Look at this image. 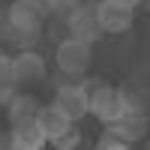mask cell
Wrapping results in <instances>:
<instances>
[{"mask_svg": "<svg viewBox=\"0 0 150 150\" xmlns=\"http://www.w3.org/2000/svg\"><path fill=\"white\" fill-rule=\"evenodd\" d=\"M48 12L36 0H12L6 6V21H9V42L18 48H33L42 36Z\"/></svg>", "mask_w": 150, "mask_h": 150, "instance_id": "obj_1", "label": "cell"}, {"mask_svg": "<svg viewBox=\"0 0 150 150\" xmlns=\"http://www.w3.org/2000/svg\"><path fill=\"white\" fill-rule=\"evenodd\" d=\"M87 84V93H90V102H87V114L96 117L102 126L114 123L117 117L126 114V102H123V90L120 87H111L102 78H93V81H84Z\"/></svg>", "mask_w": 150, "mask_h": 150, "instance_id": "obj_2", "label": "cell"}, {"mask_svg": "<svg viewBox=\"0 0 150 150\" xmlns=\"http://www.w3.org/2000/svg\"><path fill=\"white\" fill-rule=\"evenodd\" d=\"M54 63H57V69L63 75L81 78V75H87V69H90V63H93V45L84 42V39L69 36V39H63L54 48Z\"/></svg>", "mask_w": 150, "mask_h": 150, "instance_id": "obj_3", "label": "cell"}, {"mask_svg": "<svg viewBox=\"0 0 150 150\" xmlns=\"http://www.w3.org/2000/svg\"><path fill=\"white\" fill-rule=\"evenodd\" d=\"M12 75H15L18 87H30V84L45 81V75H48L45 57L36 51V48H21V51L12 57Z\"/></svg>", "mask_w": 150, "mask_h": 150, "instance_id": "obj_4", "label": "cell"}, {"mask_svg": "<svg viewBox=\"0 0 150 150\" xmlns=\"http://www.w3.org/2000/svg\"><path fill=\"white\" fill-rule=\"evenodd\" d=\"M96 15H99L102 30L111 33V36L126 33L135 24V9L126 6V3H120V0H99L96 3Z\"/></svg>", "mask_w": 150, "mask_h": 150, "instance_id": "obj_5", "label": "cell"}, {"mask_svg": "<svg viewBox=\"0 0 150 150\" xmlns=\"http://www.w3.org/2000/svg\"><path fill=\"white\" fill-rule=\"evenodd\" d=\"M66 30H69V36H75V39H84V42H99L105 36V30H102V24H99V15H96V3H87L81 6V9H75L72 15L66 18Z\"/></svg>", "mask_w": 150, "mask_h": 150, "instance_id": "obj_6", "label": "cell"}, {"mask_svg": "<svg viewBox=\"0 0 150 150\" xmlns=\"http://www.w3.org/2000/svg\"><path fill=\"white\" fill-rule=\"evenodd\" d=\"M54 102L66 111L72 120H81L87 117V102H90V93H87V84L72 78V81H63L54 93Z\"/></svg>", "mask_w": 150, "mask_h": 150, "instance_id": "obj_7", "label": "cell"}, {"mask_svg": "<svg viewBox=\"0 0 150 150\" xmlns=\"http://www.w3.org/2000/svg\"><path fill=\"white\" fill-rule=\"evenodd\" d=\"M9 144L15 150H42L48 144L42 126L36 123V117H27V120H18L12 123V132H9Z\"/></svg>", "mask_w": 150, "mask_h": 150, "instance_id": "obj_8", "label": "cell"}, {"mask_svg": "<svg viewBox=\"0 0 150 150\" xmlns=\"http://www.w3.org/2000/svg\"><path fill=\"white\" fill-rule=\"evenodd\" d=\"M36 123L42 126V132H45L48 141H54L57 135H63L69 126H75V120H72L57 102H51V105H39V111H36Z\"/></svg>", "mask_w": 150, "mask_h": 150, "instance_id": "obj_9", "label": "cell"}, {"mask_svg": "<svg viewBox=\"0 0 150 150\" xmlns=\"http://www.w3.org/2000/svg\"><path fill=\"white\" fill-rule=\"evenodd\" d=\"M108 129H111V132H117L120 138L132 147V144H138L144 135H147L150 123H147V114H132V111H126V114L117 117L114 123H108Z\"/></svg>", "mask_w": 150, "mask_h": 150, "instance_id": "obj_10", "label": "cell"}, {"mask_svg": "<svg viewBox=\"0 0 150 150\" xmlns=\"http://www.w3.org/2000/svg\"><path fill=\"white\" fill-rule=\"evenodd\" d=\"M3 108H6L9 123H18V120L36 117V111H39V99H36L33 93H18V90H15V96H12Z\"/></svg>", "mask_w": 150, "mask_h": 150, "instance_id": "obj_11", "label": "cell"}, {"mask_svg": "<svg viewBox=\"0 0 150 150\" xmlns=\"http://www.w3.org/2000/svg\"><path fill=\"white\" fill-rule=\"evenodd\" d=\"M123 102L132 114H147L150 111V93L144 87H123Z\"/></svg>", "mask_w": 150, "mask_h": 150, "instance_id": "obj_12", "label": "cell"}, {"mask_svg": "<svg viewBox=\"0 0 150 150\" xmlns=\"http://www.w3.org/2000/svg\"><path fill=\"white\" fill-rule=\"evenodd\" d=\"M18 90V81H15V75H12V60L0 69V105H6L12 96H15Z\"/></svg>", "mask_w": 150, "mask_h": 150, "instance_id": "obj_13", "label": "cell"}, {"mask_svg": "<svg viewBox=\"0 0 150 150\" xmlns=\"http://www.w3.org/2000/svg\"><path fill=\"white\" fill-rule=\"evenodd\" d=\"M96 147H99V150H129V144L123 141V138H120L117 132H111L108 126H105V132H102V135H99Z\"/></svg>", "mask_w": 150, "mask_h": 150, "instance_id": "obj_14", "label": "cell"}, {"mask_svg": "<svg viewBox=\"0 0 150 150\" xmlns=\"http://www.w3.org/2000/svg\"><path fill=\"white\" fill-rule=\"evenodd\" d=\"M51 144H54L57 150H72V147H78V144H81V132H78V126H69L63 135H57Z\"/></svg>", "mask_w": 150, "mask_h": 150, "instance_id": "obj_15", "label": "cell"}, {"mask_svg": "<svg viewBox=\"0 0 150 150\" xmlns=\"http://www.w3.org/2000/svg\"><path fill=\"white\" fill-rule=\"evenodd\" d=\"M87 3V0H54V9H51V15H57L60 21H66L69 15H72V12L75 9H81Z\"/></svg>", "mask_w": 150, "mask_h": 150, "instance_id": "obj_16", "label": "cell"}, {"mask_svg": "<svg viewBox=\"0 0 150 150\" xmlns=\"http://www.w3.org/2000/svg\"><path fill=\"white\" fill-rule=\"evenodd\" d=\"M0 42H9V21H6V9H0Z\"/></svg>", "mask_w": 150, "mask_h": 150, "instance_id": "obj_17", "label": "cell"}, {"mask_svg": "<svg viewBox=\"0 0 150 150\" xmlns=\"http://www.w3.org/2000/svg\"><path fill=\"white\" fill-rule=\"evenodd\" d=\"M36 3H39V6L48 12V15H51V9H54V0H36Z\"/></svg>", "mask_w": 150, "mask_h": 150, "instance_id": "obj_18", "label": "cell"}, {"mask_svg": "<svg viewBox=\"0 0 150 150\" xmlns=\"http://www.w3.org/2000/svg\"><path fill=\"white\" fill-rule=\"evenodd\" d=\"M9 60H12V57H9V54H6V51H3V48H0V69H3V66H6V63H9Z\"/></svg>", "mask_w": 150, "mask_h": 150, "instance_id": "obj_19", "label": "cell"}, {"mask_svg": "<svg viewBox=\"0 0 150 150\" xmlns=\"http://www.w3.org/2000/svg\"><path fill=\"white\" fill-rule=\"evenodd\" d=\"M120 3H126V6H132V9H138V6L144 3V0H120Z\"/></svg>", "mask_w": 150, "mask_h": 150, "instance_id": "obj_20", "label": "cell"}, {"mask_svg": "<svg viewBox=\"0 0 150 150\" xmlns=\"http://www.w3.org/2000/svg\"><path fill=\"white\" fill-rule=\"evenodd\" d=\"M147 147H150V138H147Z\"/></svg>", "mask_w": 150, "mask_h": 150, "instance_id": "obj_21", "label": "cell"}]
</instances>
